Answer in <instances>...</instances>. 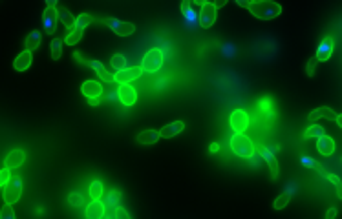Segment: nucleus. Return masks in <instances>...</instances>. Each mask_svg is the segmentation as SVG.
Listing matches in <instances>:
<instances>
[{
  "label": "nucleus",
  "mask_w": 342,
  "mask_h": 219,
  "mask_svg": "<svg viewBox=\"0 0 342 219\" xmlns=\"http://www.w3.org/2000/svg\"><path fill=\"white\" fill-rule=\"evenodd\" d=\"M247 10L260 20H273L282 13V6L275 0H253L249 2Z\"/></svg>",
  "instance_id": "obj_1"
},
{
  "label": "nucleus",
  "mask_w": 342,
  "mask_h": 219,
  "mask_svg": "<svg viewBox=\"0 0 342 219\" xmlns=\"http://www.w3.org/2000/svg\"><path fill=\"white\" fill-rule=\"evenodd\" d=\"M255 152H258V155L262 157V161L267 162V167L271 170V179L276 181L280 176V167H278V159H276V152H280V144H271V146H258L255 148Z\"/></svg>",
  "instance_id": "obj_2"
},
{
  "label": "nucleus",
  "mask_w": 342,
  "mask_h": 219,
  "mask_svg": "<svg viewBox=\"0 0 342 219\" xmlns=\"http://www.w3.org/2000/svg\"><path fill=\"white\" fill-rule=\"evenodd\" d=\"M229 144H231L232 152L243 159H249L251 155L255 153V144H253V141H251L243 132H234V135L231 137V143Z\"/></svg>",
  "instance_id": "obj_3"
},
{
  "label": "nucleus",
  "mask_w": 342,
  "mask_h": 219,
  "mask_svg": "<svg viewBox=\"0 0 342 219\" xmlns=\"http://www.w3.org/2000/svg\"><path fill=\"white\" fill-rule=\"evenodd\" d=\"M4 190H2V197H4V203L8 205H15L17 201L20 199V195H22V177L20 176H10L8 183L2 186Z\"/></svg>",
  "instance_id": "obj_4"
},
{
  "label": "nucleus",
  "mask_w": 342,
  "mask_h": 219,
  "mask_svg": "<svg viewBox=\"0 0 342 219\" xmlns=\"http://www.w3.org/2000/svg\"><path fill=\"white\" fill-rule=\"evenodd\" d=\"M97 22H101L105 24L106 28H110L112 31L119 37H130V35L135 33V26L132 22H125V20H119V19H112V17H99L95 19Z\"/></svg>",
  "instance_id": "obj_5"
},
{
  "label": "nucleus",
  "mask_w": 342,
  "mask_h": 219,
  "mask_svg": "<svg viewBox=\"0 0 342 219\" xmlns=\"http://www.w3.org/2000/svg\"><path fill=\"white\" fill-rule=\"evenodd\" d=\"M165 62V55L163 51L159 48H152L146 51V55L143 57V62H141V68H143V72L146 73H156L161 70Z\"/></svg>",
  "instance_id": "obj_6"
},
{
  "label": "nucleus",
  "mask_w": 342,
  "mask_h": 219,
  "mask_svg": "<svg viewBox=\"0 0 342 219\" xmlns=\"http://www.w3.org/2000/svg\"><path fill=\"white\" fill-rule=\"evenodd\" d=\"M81 91H82V95L88 99V104H90V106H93V108H95V106L101 104L103 86L99 84L97 81H86V82H82Z\"/></svg>",
  "instance_id": "obj_7"
},
{
  "label": "nucleus",
  "mask_w": 342,
  "mask_h": 219,
  "mask_svg": "<svg viewBox=\"0 0 342 219\" xmlns=\"http://www.w3.org/2000/svg\"><path fill=\"white\" fill-rule=\"evenodd\" d=\"M216 13H218V8L214 2H205V4L200 6V13H198L200 26L205 29L211 28V26L216 22Z\"/></svg>",
  "instance_id": "obj_8"
},
{
  "label": "nucleus",
  "mask_w": 342,
  "mask_h": 219,
  "mask_svg": "<svg viewBox=\"0 0 342 219\" xmlns=\"http://www.w3.org/2000/svg\"><path fill=\"white\" fill-rule=\"evenodd\" d=\"M335 38L331 37V35H328V37H324L322 40H320V44H318L317 48V55H315V59H317L318 62H324V61H329L333 55V51H335Z\"/></svg>",
  "instance_id": "obj_9"
},
{
  "label": "nucleus",
  "mask_w": 342,
  "mask_h": 219,
  "mask_svg": "<svg viewBox=\"0 0 342 219\" xmlns=\"http://www.w3.org/2000/svg\"><path fill=\"white\" fill-rule=\"evenodd\" d=\"M143 75V68L141 66H126L125 70H119V72L114 73V82H119V84H126V82H132L135 79H139Z\"/></svg>",
  "instance_id": "obj_10"
},
{
  "label": "nucleus",
  "mask_w": 342,
  "mask_h": 219,
  "mask_svg": "<svg viewBox=\"0 0 342 219\" xmlns=\"http://www.w3.org/2000/svg\"><path fill=\"white\" fill-rule=\"evenodd\" d=\"M309 121H317V119H329V121H335V123L340 126L342 124V119H340V114H337V112H333L331 108H328V106H320V108H315L313 112H309L308 115Z\"/></svg>",
  "instance_id": "obj_11"
},
{
  "label": "nucleus",
  "mask_w": 342,
  "mask_h": 219,
  "mask_svg": "<svg viewBox=\"0 0 342 219\" xmlns=\"http://www.w3.org/2000/svg\"><path fill=\"white\" fill-rule=\"evenodd\" d=\"M117 97L125 106H134L137 102V91H135L134 86H130V82L126 84H121L119 90H117Z\"/></svg>",
  "instance_id": "obj_12"
},
{
  "label": "nucleus",
  "mask_w": 342,
  "mask_h": 219,
  "mask_svg": "<svg viewBox=\"0 0 342 219\" xmlns=\"http://www.w3.org/2000/svg\"><path fill=\"white\" fill-rule=\"evenodd\" d=\"M57 22H59L57 10L52 8V6H48L42 13V24H44V31H46V35L55 33V29H57Z\"/></svg>",
  "instance_id": "obj_13"
},
{
  "label": "nucleus",
  "mask_w": 342,
  "mask_h": 219,
  "mask_svg": "<svg viewBox=\"0 0 342 219\" xmlns=\"http://www.w3.org/2000/svg\"><path fill=\"white\" fill-rule=\"evenodd\" d=\"M249 126V115L246 110H234L231 114V128L234 132H246Z\"/></svg>",
  "instance_id": "obj_14"
},
{
  "label": "nucleus",
  "mask_w": 342,
  "mask_h": 219,
  "mask_svg": "<svg viewBox=\"0 0 342 219\" xmlns=\"http://www.w3.org/2000/svg\"><path fill=\"white\" fill-rule=\"evenodd\" d=\"M24 161H26V152L24 150H20V148H15V150H11V152L6 155L4 167H8L10 170H13V168L22 167V162Z\"/></svg>",
  "instance_id": "obj_15"
},
{
  "label": "nucleus",
  "mask_w": 342,
  "mask_h": 219,
  "mask_svg": "<svg viewBox=\"0 0 342 219\" xmlns=\"http://www.w3.org/2000/svg\"><path fill=\"white\" fill-rule=\"evenodd\" d=\"M317 150L318 153H322L324 157H329V155H333L335 153V141H333L329 135L322 134L320 137H317Z\"/></svg>",
  "instance_id": "obj_16"
},
{
  "label": "nucleus",
  "mask_w": 342,
  "mask_h": 219,
  "mask_svg": "<svg viewBox=\"0 0 342 219\" xmlns=\"http://www.w3.org/2000/svg\"><path fill=\"white\" fill-rule=\"evenodd\" d=\"M258 112L264 119H275L276 117V108H275V102L271 97H264V99L258 100Z\"/></svg>",
  "instance_id": "obj_17"
},
{
  "label": "nucleus",
  "mask_w": 342,
  "mask_h": 219,
  "mask_svg": "<svg viewBox=\"0 0 342 219\" xmlns=\"http://www.w3.org/2000/svg\"><path fill=\"white\" fill-rule=\"evenodd\" d=\"M185 130V123L183 121H174V123H169L167 126L159 130V137H165V139H172L176 135H179L181 132Z\"/></svg>",
  "instance_id": "obj_18"
},
{
  "label": "nucleus",
  "mask_w": 342,
  "mask_h": 219,
  "mask_svg": "<svg viewBox=\"0 0 342 219\" xmlns=\"http://www.w3.org/2000/svg\"><path fill=\"white\" fill-rule=\"evenodd\" d=\"M86 66H88V68H92L93 72H95L97 75L101 77V79H103V81H105V82H114V73H108V70H106V68L103 66V62H101V61H95V59H88Z\"/></svg>",
  "instance_id": "obj_19"
},
{
  "label": "nucleus",
  "mask_w": 342,
  "mask_h": 219,
  "mask_svg": "<svg viewBox=\"0 0 342 219\" xmlns=\"http://www.w3.org/2000/svg\"><path fill=\"white\" fill-rule=\"evenodd\" d=\"M31 62H33V53L26 49V51H22L19 57L13 61V68L17 72H26V70H29Z\"/></svg>",
  "instance_id": "obj_20"
},
{
  "label": "nucleus",
  "mask_w": 342,
  "mask_h": 219,
  "mask_svg": "<svg viewBox=\"0 0 342 219\" xmlns=\"http://www.w3.org/2000/svg\"><path fill=\"white\" fill-rule=\"evenodd\" d=\"M135 141H137L139 144H143V146L156 144L159 141V132H158V130H143V132H139V134H137Z\"/></svg>",
  "instance_id": "obj_21"
},
{
  "label": "nucleus",
  "mask_w": 342,
  "mask_h": 219,
  "mask_svg": "<svg viewBox=\"0 0 342 219\" xmlns=\"http://www.w3.org/2000/svg\"><path fill=\"white\" fill-rule=\"evenodd\" d=\"M55 10H57V17H59V20L64 24V28L73 29V26H75V17H73L72 11L66 10L64 6H55Z\"/></svg>",
  "instance_id": "obj_22"
},
{
  "label": "nucleus",
  "mask_w": 342,
  "mask_h": 219,
  "mask_svg": "<svg viewBox=\"0 0 342 219\" xmlns=\"http://www.w3.org/2000/svg\"><path fill=\"white\" fill-rule=\"evenodd\" d=\"M105 205L101 203V199H93L86 208V217L88 219H101L105 215Z\"/></svg>",
  "instance_id": "obj_23"
},
{
  "label": "nucleus",
  "mask_w": 342,
  "mask_h": 219,
  "mask_svg": "<svg viewBox=\"0 0 342 219\" xmlns=\"http://www.w3.org/2000/svg\"><path fill=\"white\" fill-rule=\"evenodd\" d=\"M105 208H110V210H116L117 206L121 205V192L117 188H112V190L106 192L105 195Z\"/></svg>",
  "instance_id": "obj_24"
},
{
  "label": "nucleus",
  "mask_w": 342,
  "mask_h": 219,
  "mask_svg": "<svg viewBox=\"0 0 342 219\" xmlns=\"http://www.w3.org/2000/svg\"><path fill=\"white\" fill-rule=\"evenodd\" d=\"M40 40H42V33L40 31H31V33L26 37V40H24V46H26V49L28 51H37L39 49V46H40Z\"/></svg>",
  "instance_id": "obj_25"
},
{
  "label": "nucleus",
  "mask_w": 342,
  "mask_h": 219,
  "mask_svg": "<svg viewBox=\"0 0 342 219\" xmlns=\"http://www.w3.org/2000/svg\"><path fill=\"white\" fill-rule=\"evenodd\" d=\"M181 15H183L185 28H187L188 31H196L198 26H200V20H198V13L194 11V8H192V10L185 11V13H181Z\"/></svg>",
  "instance_id": "obj_26"
},
{
  "label": "nucleus",
  "mask_w": 342,
  "mask_h": 219,
  "mask_svg": "<svg viewBox=\"0 0 342 219\" xmlns=\"http://www.w3.org/2000/svg\"><path fill=\"white\" fill-rule=\"evenodd\" d=\"M93 20H95V17H93V15L81 13V15H79V17H75V26H73V28L82 29V31H84V29H86L88 26L92 24Z\"/></svg>",
  "instance_id": "obj_27"
},
{
  "label": "nucleus",
  "mask_w": 342,
  "mask_h": 219,
  "mask_svg": "<svg viewBox=\"0 0 342 219\" xmlns=\"http://www.w3.org/2000/svg\"><path fill=\"white\" fill-rule=\"evenodd\" d=\"M82 29H77V28H73L70 29V33L66 35V38H64V44H68V46H75V44L81 42V38H82Z\"/></svg>",
  "instance_id": "obj_28"
},
{
  "label": "nucleus",
  "mask_w": 342,
  "mask_h": 219,
  "mask_svg": "<svg viewBox=\"0 0 342 219\" xmlns=\"http://www.w3.org/2000/svg\"><path fill=\"white\" fill-rule=\"evenodd\" d=\"M324 132H326V130H324V126H320V124H311V126H309V128H306V132H304V139L320 137Z\"/></svg>",
  "instance_id": "obj_29"
},
{
  "label": "nucleus",
  "mask_w": 342,
  "mask_h": 219,
  "mask_svg": "<svg viewBox=\"0 0 342 219\" xmlns=\"http://www.w3.org/2000/svg\"><path fill=\"white\" fill-rule=\"evenodd\" d=\"M63 46H64V42L61 38H53L52 40V59L53 61H59V59H61V55H63Z\"/></svg>",
  "instance_id": "obj_30"
},
{
  "label": "nucleus",
  "mask_w": 342,
  "mask_h": 219,
  "mask_svg": "<svg viewBox=\"0 0 342 219\" xmlns=\"http://www.w3.org/2000/svg\"><path fill=\"white\" fill-rule=\"evenodd\" d=\"M110 64H112V68L116 70V72H119V70H125L126 68V57L125 55H112V59H110Z\"/></svg>",
  "instance_id": "obj_31"
},
{
  "label": "nucleus",
  "mask_w": 342,
  "mask_h": 219,
  "mask_svg": "<svg viewBox=\"0 0 342 219\" xmlns=\"http://www.w3.org/2000/svg\"><path fill=\"white\" fill-rule=\"evenodd\" d=\"M289 201H291V195L287 194V192H284V194H280L278 197L275 199V203H273V208H275V210L285 208V206L289 205Z\"/></svg>",
  "instance_id": "obj_32"
},
{
  "label": "nucleus",
  "mask_w": 342,
  "mask_h": 219,
  "mask_svg": "<svg viewBox=\"0 0 342 219\" xmlns=\"http://www.w3.org/2000/svg\"><path fill=\"white\" fill-rule=\"evenodd\" d=\"M103 192H105V188H103V183L101 181H93L92 186H90V197H92V199H101Z\"/></svg>",
  "instance_id": "obj_33"
},
{
  "label": "nucleus",
  "mask_w": 342,
  "mask_h": 219,
  "mask_svg": "<svg viewBox=\"0 0 342 219\" xmlns=\"http://www.w3.org/2000/svg\"><path fill=\"white\" fill-rule=\"evenodd\" d=\"M320 174H322V176L326 177L328 181H331L333 185H335V188H337V195H338V197H340V177L335 176V174H329V172H326V170H324V168H322V170H320Z\"/></svg>",
  "instance_id": "obj_34"
},
{
  "label": "nucleus",
  "mask_w": 342,
  "mask_h": 219,
  "mask_svg": "<svg viewBox=\"0 0 342 219\" xmlns=\"http://www.w3.org/2000/svg\"><path fill=\"white\" fill-rule=\"evenodd\" d=\"M68 203L72 206H82L84 205V195L81 192H72V194L68 195Z\"/></svg>",
  "instance_id": "obj_35"
},
{
  "label": "nucleus",
  "mask_w": 342,
  "mask_h": 219,
  "mask_svg": "<svg viewBox=\"0 0 342 219\" xmlns=\"http://www.w3.org/2000/svg\"><path fill=\"white\" fill-rule=\"evenodd\" d=\"M17 215H15V210L11 208V205H8L6 203L4 206H2V210H0V219H15Z\"/></svg>",
  "instance_id": "obj_36"
},
{
  "label": "nucleus",
  "mask_w": 342,
  "mask_h": 219,
  "mask_svg": "<svg viewBox=\"0 0 342 219\" xmlns=\"http://www.w3.org/2000/svg\"><path fill=\"white\" fill-rule=\"evenodd\" d=\"M317 64H318V61L315 57L308 61V64H306V73H308V77L315 75V72H317Z\"/></svg>",
  "instance_id": "obj_37"
},
{
  "label": "nucleus",
  "mask_w": 342,
  "mask_h": 219,
  "mask_svg": "<svg viewBox=\"0 0 342 219\" xmlns=\"http://www.w3.org/2000/svg\"><path fill=\"white\" fill-rule=\"evenodd\" d=\"M300 161H302V165H304V167L313 168V170H317V172H320V170H322V167H320V165H318V162L315 161V159H311V157H302V159H300Z\"/></svg>",
  "instance_id": "obj_38"
},
{
  "label": "nucleus",
  "mask_w": 342,
  "mask_h": 219,
  "mask_svg": "<svg viewBox=\"0 0 342 219\" xmlns=\"http://www.w3.org/2000/svg\"><path fill=\"white\" fill-rule=\"evenodd\" d=\"M10 176H11V170L8 167H4V168H0V188L8 183V179H10Z\"/></svg>",
  "instance_id": "obj_39"
},
{
  "label": "nucleus",
  "mask_w": 342,
  "mask_h": 219,
  "mask_svg": "<svg viewBox=\"0 0 342 219\" xmlns=\"http://www.w3.org/2000/svg\"><path fill=\"white\" fill-rule=\"evenodd\" d=\"M114 217H119V219H130V214H128V212H126V210L119 205L116 210H114Z\"/></svg>",
  "instance_id": "obj_40"
},
{
  "label": "nucleus",
  "mask_w": 342,
  "mask_h": 219,
  "mask_svg": "<svg viewBox=\"0 0 342 219\" xmlns=\"http://www.w3.org/2000/svg\"><path fill=\"white\" fill-rule=\"evenodd\" d=\"M223 53H225L227 57H234V53H236V48H234L232 44L227 42L225 46H223Z\"/></svg>",
  "instance_id": "obj_41"
},
{
  "label": "nucleus",
  "mask_w": 342,
  "mask_h": 219,
  "mask_svg": "<svg viewBox=\"0 0 342 219\" xmlns=\"http://www.w3.org/2000/svg\"><path fill=\"white\" fill-rule=\"evenodd\" d=\"M167 82H169V79L167 77H163V79H158L156 81V90H165V86H167Z\"/></svg>",
  "instance_id": "obj_42"
},
{
  "label": "nucleus",
  "mask_w": 342,
  "mask_h": 219,
  "mask_svg": "<svg viewBox=\"0 0 342 219\" xmlns=\"http://www.w3.org/2000/svg\"><path fill=\"white\" fill-rule=\"evenodd\" d=\"M335 215H338V210L337 208H329L328 214H326V219H333Z\"/></svg>",
  "instance_id": "obj_43"
},
{
  "label": "nucleus",
  "mask_w": 342,
  "mask_h": 219,
  "mask_svg": "<svg viewBox=\"0 0 342 219\" xmlns=\"http://www.w3.org/2000/svg\"><path fill=\"white\" fill-rule=\"evenodd\" d=\"M285 192H287L289 195H293L295 194V185H291V183H289V185H287V188H285Z\"/></svg>",
  "instance_id": "obj_44"
},
{
  "label": "nucleus",
  "mask_w": 342,
  "mask_h": 219,
  "mask_svg": "<svg viewBox=\"0 0 342 219\" xmlns=\"http://www.w3.org/2000/svg\"><path fill=\"white\" fill-rule=\"evenodd\" d=\"M236 4L241 6V8H247V6H249V0H236Z\"/></svg>",
  "instance_id": "obj_45"
},
{
  "label": "nucleus",
  "mask_w": 342,
  "mask_h": 219,
  "mask_svg": "<svg viewBox=\"0 0 342 219\" xmlns=\"http://www.w3.org/2000/svg\"><path fill=\"white\" fill-rule=\"evenodd\" d=\"M227 2H229V0H216L214 4H216V8H223V6H225Z\"/></svg>",
  "instance_id": "obj_46"
},
{
  "label": "nucleus",
  "mask_w": 342,
  "mask_h": 219,
  "mask_svg": "<svg viewBox=\"0 0 342 219\" xmlns=\"http://www.w3.org/2000/svg\"><path fill=\"white\" fill-rule=\"evenodd\" d=\"M218 148H220V144H218V143H212L211 144V152H218Z\"/></svg>",
  "instance_id": "obj_47"
},
{
  "label": "nucleus",
  "mask_w": 342,
  "mask_h": 219,
  "mask_svg": "<svg viewBox=\"0 0 342 219\" xmlns=\"http://www.w3.org/2000/svg\"><path fill=\"white\" fill-rule=\"evenodd\" d=\"M57 2H59V0H46V4L52 6V8H55V6H57Z\"/></svg>",
  "instance_id": "obj_48"
},
{
  "label": "nucleus",
  "mask_w": 342,
  "mask_h": 219,
  "mask_svg": "<svg viewBox=\"0 0 342 219\" xmlns=\"http://www.w3.org/2000/svg\"><path fill=\"white\" fill-rule=\"evenodd\" d=\"M194 4H198V6H202V4H205V2H209V0H192Z\"/></svg>",
  "instance_id": "obj_49"
},
{
  "label": "nucleus",
  "mask_w": 342,
  "mask_h": 219,
  "mask_svg": "<svg viewBox=\"0 0 342 219\" xmlns=\"http://www.w3.org/2000/svg\"><path fill=\"white\" fill-rule=\"evenodd\" d=\"M249 2H253V0H249Z\"/></svg>",
  "instance_id": "obj_50"
}]
</instances>
